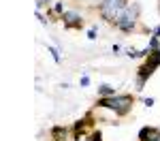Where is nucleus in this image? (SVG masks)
Segmentation results:
<instances>
[{"instance_id": "nucleus-10", "label": "nucleus", "mask_w": 160, "mask_h": 141, "mask_svg": "<svg viewBox=\"0 0 160 141\" xmlns=\"http://www.w3.org/2000/svg\"><path fill=\"white\" fill-rule=\"evenodd\" d=\"M53 13H56V15H60V19H62V15H64V7H62V2H56V4H53Z\"/></svg>"}, {"instance_id": "nucleus-16", "label": "nucleus", "mask_w": 160, "mask_h": 141, "mask_svg": "<svg viewBox=\"0 0 160 141\" xmlns=\"http://www.w3.org/2000/svg\"><path fill=\"white\" fill-rule=\"evenodd\" d=\"M143 105H148V107H152V105H154V98H145V101H143Z\"/></svg>"}, {"instance_id": "nucleus-2", "label": "nucleus", "mask_w": 160, "mask_h": 141, "mask_svg": "<svg viewBox=\"0 0 160 141\" xmlns=\"http://www.w3.org/2000/svg\"><path fill=\"white\" fill-rule=\"evenodd\" d=\"M139 4H128V7H124L122 11L118 13V19H115V28L118 30H122V32H132L135 30V24H137V17H139Z\"/></svg>"}, {"instance_id": "nucleus-8", "label": "nucleus", "mask_w": 160, "mask_h": 141, "mask_svg": "<svg viewBox=\"0 0 160 141\" xmlns=\"http://www.w3.org/2000/svg\"><path fill=\"white\" fill-rule=\"evenodd\" d=\"M113 94H115V88H111V86H107V83L98 88V96L100 98H107V96H113Z\"/></svg>"}, {"instance_id": "nucleus-11", "label": "nucleus", "mask_w": 160, "mask_h": 141, "mask_svg": "<svg viewBox=\"0 0 160 141\" xmlns=\"http://www.w3.org/2000/svg\"><path fill=\"white\" fill-rule=\"evenodd\" d=\"M90 141H102V135H100V130H94V133H90Z\"/></svg>"}, {"instance_id": "nucleus-3", "label": "nucleus", "mask_w": 160, "mask_h": 141, "mask_svg": "<svg viewBox=\"0 0 160 141\" xmlns=\"http://www.w3.org/2000/svg\"><path fill=\"white\" fill-rule=\"evenodd\" d=\"M62 19H64V28H81L83 26V17H81V13L77 11H66L62 15Z\"/></svg>"}, {"instance_id": "nucleus-12", "label": "nucleus", "mask_w": 160, "mask_h": 141, "mask_svg": "<svg viewBox=\"0 0 160 141\" xmlns=\"http://www.w3.org/2000/svg\"><path fill=\"white\" fill-rule=\"evenodd\" d=\"M96 30H98L96 26H92V28L88 30V38H90V41H94V38H96Z\"/></svg>"}, {"instance_id": "nucleus-1", "label": "nucleus", "mask_w": 160, "mask_h": 141, "mask_svg": "<svg viewBox=\"0 0 160 141\" xmlns=\"http://www.w3.org/2000/svg\"><path fill=\"white\" fill-rule=\"evenodd\" d=\"M132 103L135 98L130 94H113L107 98H98V107H107V109H113L118 115H126L132 109Z\"/></svg>"}, {"instance_id": "nucleus-15", "label": "nucleus", "mask_w": 160, "mask_h": 141, "mask_svg": "<svg viewBox=\"0 0 160 141\" xmlns=\"http://www.w3.org/2000/svg\"><path fill=\"white\" fill-rule=\"evenodd\" d=\"M152 37H158V38H160V24L154 28V34H152Z\"/></svg>"}, {"instance_id": "nucleus-13", "label": "nucleus", "mask_w": 160, "mask_h": 141, "mask_svg": "<svg viewBox=\"0 0 160 141\" xmlns=\"http://www.w3.org/2000/svg\"><path fill=\"white\" fill-rule=\"evenodd\" d=\"M79 83H81L83 88H86V86H90V77H88V75H83V77H81V81H79Z\"/></svg>"}, {"instance_id": "nucleus-7", "label": "nucleus", "mask_w": 160, "mask_h": 141, "mask_svg": "<svg viewBox=\"0 0 160 141\" xmlns=\"http://www.w3.org/2000/svg\"><path fill=\"white\" fill-rule=\"evenodd\" d=\"M68 137V128L66 126H53L51 128V139L53 141H66Z\"/></svg>"}, {"instance_id": "nucleus-6", "label": "nucleus", "mask_w": 160, "mask_h": 141, "mask_svg": "<svg viewBox=\"0 0 160 141\" xmlns=\"http://www.w3.org/2000/svg\"><path fill=\"white\" fill-rule=\"evenodd\" d=\"M145 66H148L152 73L160 66V47H158V49H154V51H149L148 60H145Z\"/></svg>"}, {"instance_id": "nucleus-4", "label": "nucleus", "mask_w": 160, "mask_h": 141, "mask_svg": "<svg viewBox=\"0 0 160 141\" xmlns=\"http://www.w3.org/2000/svg\"><path fill=\"white\" fill-rule=\"evenodd\" d=\"M92 113H86V118H81V120H77L75 122V126H73V130H75V139H81V137H86V128L88 126H92Z\"/></svg>"}, {"instance_id": "nucleus-5", "label": "nucleus", "mask_w": 160, "mask_h": 141, "mask_svg": "<svg viewBox=\"0 0 160 141\" xmlns=\"http://www.w3.org/2000/svg\"><path fill=\"white\" fill-rule=\"evenodd\" d=\"M139 141H160V128L143 126L139 130Z\"/></svg>"}, {"instance_id": "nucleus-9", "label": "nucleus", "mask_w": 160, "mask_h": 141, "mask_svg": "<svg viewBox=\"0 0 160 141\" xmlns=\"http://www.w3.org/2000/svg\"><path fill=\"white\" fill-rule=\"evenodd\" d=\"M47 49H49L51 58H53V62H58V64H60V60H62V58H60V51L56 49V47H47Z\"/></svg>"}, {"instance_id": "nucleus-14", "label": "nucleus", "mask_w": 160, "mask_h": 141, "mask_svg": "<svg viewBox=\"0 0 160 141\" xmlns=\"http://www.w3.org/2000/svg\"><path fill=\"white\" fill-rule=\"evenodd\" d=\"M49 0H37V9H41V7H45Z\"/></svg>"}]
</instances>
